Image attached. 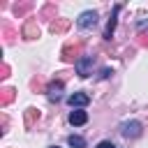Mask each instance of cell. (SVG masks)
Here are the masks:
<instances>
[{"mask_svg": "<svg viewBox=\"0 0 148 148\" xmlns=\"http://www.w3.org/2000/svg\"><path fill=\"white\" fill-rule=\"evenodd\" d=\"M72 106H86L88 102H90V97L86 95V92H74V95H69V99H67Z\"/></svg>", "mask_w": 148, "mask_h": 148, "instance_id": "cell-8", "label": "cell"}, {"mask_svg": "<svg viewBox=\"0 0 148 148\" xmlns=\"http://www.w3.org/2000/svg\"><path fill=\"white\" fill-rule=\"evenodd\" d=\"M69 25H72L69 18H53V21L49 23V30H51L53 35H65V32L69 30Z\"/></svg>", "mask_w": 148, "mask_h": 148, "instance_id": "cell-4", "label": "cell"}, {"mask_svg": "<svg viewBox=\"0 0 148 148\" xmlns=\"http://www.w3.org/2000/svg\"><path fill=\"white\" fill-rule=\"evenodd\" d=\"M23 116H25V127H32V125L39 120V109H35V106H28Z\"/></svg>", "mask_w": 148, "mask_h": 148, "instance_id": "cell-9", "label": "cell"}, {"mask_svg": "<svg viewBox=\"0 0 148 148\" xmlns=\"http://www.w3.org/2000/svg\"><path fill=\"white\" fill-rule=\"evenodd\" d=\"M21 35H23V39H37V37H39V25H37V21H35V18H28V21L23 23V28H21Z\"/></svg>", "mask_w": 148, "mask_h": 148, "instance_id": "cell-2", "label": "cell"}, {"mask_svg": "<svg viewBox=\"0 0 148 148\" xmlns=\"http://www.w3.org/2000/svg\"><path fill=\"white\" fill-rule=\"evenodd\" d=\"M60 90H62V81H51V83L46 86V92H49L51 99H58V97H60Z\"/></svg>", "mask_w": 148, "mask_h": 148, "instance_id": "cell-11", "label": "cell"}, {"mask_svg": "<svg viewBox=\"0 0 148 148\" xmlns=\"http://www.w3.org/2000/svg\"><path fill=\"white\" fill-rule=\"evenodd\" d=\"M7 76H9V65L2 62V67H0V79H7Z\"/></svg>", "mask_w": 148, "mask_h": 148, "instance_id": "cell-15", "label": "cell"}, {"mask_svg": "<svg viewBox=\"0 0 148 148\" xmlns=\"http://www.w3.org/2000/svg\"><path fill=\"white\" fill-rule=\"evenodd\" d=\"M30 9H32V2H16L14 5V14L16 16H25Z\"/></svg>", "mask_w": 148, "mask_h": 148, "instance_id": "cell-13", "label": "cell"}, {"mask_svg": "<svg viewBox=\"0 0 148 148\" xmlns=\"http://www.w3.org/2000/svg\"><path fill=\"white\" fill-rule=\"evenodd\" d=\"M14 97H16V90H14V88H2V90H0V104H2V106H7Z\"/></svg>", "mask_w": 148, "mask_h": 148, "instance_id": "cell-12", "label": "cell"}, {"mask_svg": "<svg viewBox=\"0 0 148 148\" xmlns=\"http://www.w3.org/2000/svg\"><path fill=\"white\" fill-rule=\"evenodd\" d=\"M97 148H116V143H113V141H99Z\"/></svg>", "mask_w": 148, "mask_h": 148, "instance_id": "cell-16", "label": "cell"}, {"mask_svg": "<svg viewBox=\"0 0 148 148\" xmlns=\"http://www.w3.org/2000/svg\"><path fill=\"white\" fill-rule=\"evenodd\" d=\"M139 44H141V46H148V35H141V39H139Z\"/></svg>", "mask_w": 148, "mask_h": 148, "instance_id": "cell-18", "label": "cell"}, {"mask_svg": "<svg viewBox=\"0 0 148 148\" xmlns=\"http://www.w3.org/2000/svg\"><path fill=\"white\" fill-rule=\"evenodd\" d=\"M118 12H120V5L113 7V14H111V18H109V23H106V30H104V37H106V39H111V35H113V30H116V16H118Z\"/></svg>", "mask_w": 148, "mask_h": 148, "instance_id": "cell-7", "label": "cell"}, {"mask_svg": "<svg viewBox=\"0 0 148 148\" xmlns=\"http://www.w3.org/2000/svg\"><path fill=\"white\" fill-rule=\"evenodd\" d=\"M69 123L76 125V127H79V125H86V123H88V113H86V111H72V113H69Z\"/></svg>", "mask_w": 148, "mask_h": 148, "instance_id": "cell-10", "label": "cell"}, {"mask_svg": "<svg viewBox=\"0 0 148 148\" xmlns=\"http://www.w3.org/2000/svg\"><path fill=\"white\" fill-rule=\"evenodd\" d=\"M53 148H58V146H53Z\"/></svg>", "mask_w": 148, "mask_h": 148, "instance_id": "cell-19", "label": "cell"}, {"mask_svg": "<svg viewBox=\"0 0 148 148\" xmlns=\"http://www.w3.org/2000/svg\"><path fill=\"white\" fill-rule=\"evenodd\" d=\"M92 56H83L79 62H76V74L81 76V79H86V76H90V67H92Z\"/></svg>", "mask_w": 148, "mask_h": 148, "instance_id": "cell-6", "label": "cell"}, {"mask_svg": "<svg viewBox=\"0 0 148 148\" xmlns=\"http://www.w3.org/2000/svg\"><path fill=\"white\" fill-rule=\"evenodd\" d=\"M53 12H56V5H46L44 7V16H51Z\"/></svg>", "mask_w": 148, "mask_h": 148, "instance_id": "cell-17", "label": "cell"}, {"mask_svg": "<svg viewBox=\"0 0 148 148\" xmlns=\"http://www.w3.org/2000/svg\"><path fill=\"white\" fill-rule=\"evenodd\" d=\"M67 143H69L72 148H86V139H83V136H76V134H72V136L67 139Z\"/></svg>", "mask_w": 148, "mask_h": 148, "instance_id": "cell-14", "label": "cell"}, {"mask_svg": "<svg viewBox=\"0 0 148 148\" xmlns=\"http://www.w3.org/2000/svg\"><path fill=\"white\" fill-rule=\"evenodd\" d=\"M95 23H97V12H92V9L83 12V14L76 18V25H79V28H92Z\"/></svg>", "mask_w": 148, "mask_h": 148, "instance_id": "cell-5", "label": "cell"}, {"mask_svg": "<svg viewBox=\"0 0 148 148\" xmlns=\"http://www.w3.org/2000/svg\"><path fill=\"white\" fill-rule=\"evenodd\" d=\"M120 132H123V136H127V139H136V136L141 134V123H139V120L123 123V125H120Z\"/></svg>", "mask_w": 148, "mask_h": 148, "instance_id": "cell-3", "label": "cell"}, {"mask_svg": "<svg viewBox=\"0 0 148 148\" xmlns=\"http://www.w3.org/2000/svg\"><path fill=\"white\" fill-rule=\"evenodd\" d=\"M81 53H83V42H74L60 51V58H62V62H79Z\"/></svg>", "mask_w": 148, "mask_h": 148, "instance_id": "cell-1", "label": "cell"}]
</instances>
